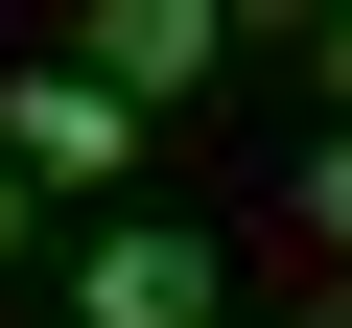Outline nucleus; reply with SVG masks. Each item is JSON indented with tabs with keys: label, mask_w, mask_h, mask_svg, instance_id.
I'll return each mask as SVG.
<instances>
[{
	"label": "nucleus",
	"mask_w": 352,
	"mask_h": 328,
	"mask_svg": "<svg viewBox=\"0 0 352 328\" xmlns=\"http://www.w3.org/2000/svg\"><path fill=\"white\" fill-rule=\"evenodd\" d=\"M0 164H24V188H118V164H141V94H118L94 47H47V71H0Z\"/></svg>",
	"instance_id": "f257e3e1"
},
{
	"label": "nucleus",
	"mask_w": 352,
	"mask_h": 328,
	"mask_svg": "<svg viewBox=\"0 0 352 328\" xmlns=\"http://www.w3.org/2000/svg\"><path fill=\"white\" fill-rule=\"evenodd\" d=\"M71 328H212V235H164V211H118V235L71 258Z\"/></svg>",
	"instance_id": "f03ea898"
},
{
	"label": "nucleus",
	"mask_w": 352,
	"mask_h": 328,
	"mask_svg": "<svg viewBox=\"0 0 352 328\" xmlns=\"http://www.w3.org/2000/svg\"><path fill=\"white\" fill-rule=\"evenodd\" d=\"M212 47H235V0H118V24H94V71H118L141 117H164V94H188Z\"/></svg>",
	"instance_id": "7ed1b4c3"
},
{
	"label": "nucleus",
	"mask_w": 352,
	"mask_h": 328,
	"mask_svg": "<svg viewBox=\"0 0 352 328\" xmlns=\"http://www.w3.org/2000/svg\"><path fill=\"white\" fill-rule=\"evenodd\" d=\"M282 211H305V235L352 258V141H305V188H282Z\"/></svg>",
	"instance_id": "20e7f679"
},
{
	"label": "nucleus",
	"mask_w": 352,
	"mask_h": 328,
	"mask_svg": "<svg viewBox=\"0 0 352 328\" xmlns=\"http://www.w3.org/2000/svg\"><path fill=\"white\" fill-rule=\"evenodd\" d=\"M305 71H329V141H352V0H329V24H305Z\"/></svg>",
	"instance_id": "39448f33"
},
{
	"label": "nucleus",
	"mask_w": 352,
	"mask_h": 328,
	"mask_svg": "<svg viewBox=\"0 0 352 328\" xmlns=\"http://www.w3.org/2000/svg\"><path fill=\"white\" fill-rule=\"evenodd\" d=\"M0 258H24V164H0Z\"/></svg>",
	"instance_id": "423d86ee"
},
{
	"label": "nucleus",
	"mask_w": 352,
	"mask_h": 328,
	"mask_svg": "<svg viewBox=\"0 0 352 328\" xmlns=\"http://www.w3.org/2000/svg\"><path fill=\"white\" fill-rule=\"evenodd\" d=\"M305 328H352V305H305Z\"/></svg>",
	"instance_id": "0eeeda50"
}]
</instances>
